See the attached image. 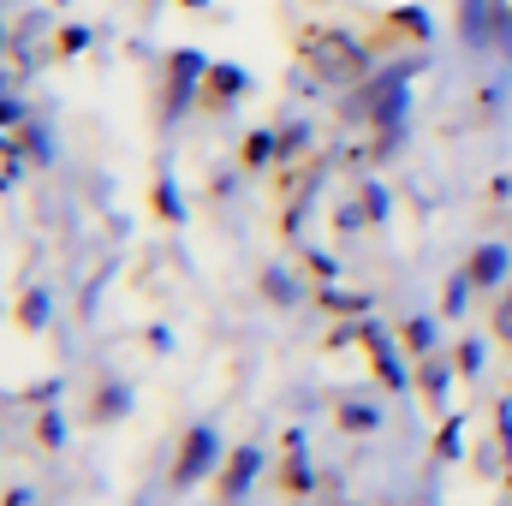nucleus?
Returning <instances> with one entry per match:
<instances>
[{
    "label": "nucleus",
    "mask_w": 512,
    "mask_h": 506,
    "mask_svg": "<svg viewBox=\"0 0 512 506\" xmlns=\"http://www.w3.org/2000/svg\"><path fill=\"white\" fill-rule=\"evenodd\" d=\"M298 60L310 66L316 84H364L370 78V48L352 30H334V24H304L298 30Z\"/></svg>",
    "instance_id": "nucleus-1"
},
{
    "label": "nucleus",
    "mask_w": 512,
    "mask_h": 506,
    "mask_svg": "<svg viewBox=\"0 0 512 506\" xmlns=\"http://www.w3.org/2000/svg\"><path fill=\"white\" fill-rule=\"evenodd\" d=\"M215 453H221L215 429H209V423H197V429L185 435V447H179V465H173V489H191V483H203V477H209V465H215Z\"/></svg>",
    "instance_id": "nucleus-2"
},
{
    "label": "nucleus",
    "mask_w": 512,
    "mask_h": 506,
    "mask_svg": "<svg viewBox=\"0 0 512 506\" xmlns=\"http://www.w3.org/2000/svg\"><path fill=\"white\" fill-rule=\"evenodd\" d=\"M203 72H209V66H203L197 54H173V60H167V114L185 108V96H191V84H197Z\"/></svg>",
    "instance_id": "nucleus-3"
},
{
    "label": "nucleus",
    "mask_w": 512,
    "mask_h": 506,
    "mask_svg": "<svg viewBox=\"0 0 512 506\" xmlns=\"http://www.w3.org/2000/svg\"><path fill=\"white\" fill-rule=\"evenodd\" d=\"M251 477H256V447H233V453H227V471H221V501L233 506L251 489Z\"/></svg>",
    "instance_id": "nucleus-4"
},
{
    "label": "nucleus",
    "mask_w": 512,
    "mask_h": 506,
    "mask_svg": "<svg viewBox=\"0 0 512 506\" xmlns=\"http://www.w3.org/2000/svg\"><path fill=\"white\" fill-rule=\"evenodd\" d=\"M239 90H245V72H239V66H209V72H203V102H209V108H227Z\"/></svg>",
    "instance_id": "nucleus-5"
},
{
    "label": "nucleus",
    "mask_w": 512,
    "mask_h": 506,
    "mask_svg": "<svg viewBox=\"0 0 512 506\" xmlns=\"http://www.w3.org/2000/svg\"><path fill=\"white\" fill-rule=\"evenodd\" d=\"M465 280H471V286H501V280H507V251H501V245L471 251V262H465Z\"/></svg>",
    "instance_id": "nucleus-6"
},
{
    "label": "nucleus",
    "mask_w": 512,
    "mask_h": 506,
    "mask_svg": "<svg viewBox=\"0 0 512 506\" xmlns=\"http://www.w3.org/2000/svg\"><path fill=\"white\" fill-rule=\"evenodd\" d=\"M387 24H393V30H399V36H411V42H423V36H429V18H423V12H417V6H411V12H393V18H387Z\"/></svg>",
    "instance_id": "nucleus-7"
},
{
    "label": "nucleus",
    "mask_w": 512,
    "mask_h": 506,
    "mask_svg": "<svg viewBox=\"0 0 512 506\" xmlns=\"http://www.w3.org/2000/svg\"><path fill=\"white\" fill-rule=\"evenodd\" d=\"M18 137H24L18 108H12V102H0V149H18Z\"/></svg>",
    "instance_id": "nucleus-8"
},
{
    "label": "nucleus",
    "mask_w": 512,
    "mask_h": 506,
    "mask_svg": "<svg viewBox=\"0 0 512 506\" xmlns=\"http://www.w3.org/2000/svg\"><path fill=\"white\" fill-rule=\"evenodd\" d=\"M18 310H24V316H18L24 328H42V310H48V298H42V292H24V304H18Z\"/></svg>",
    "instance_id": "nucleus-9"
},
{
    "label": "nucleus",
    "mask_w": 512,
    "mask_h": 506,
    "mask_svg": "<svg viewBox=\"0 0 512 506\" xmlns=\"http://www.w3.org/2000/svg\"><path fill=\"white\" fill-rule=\"evenodd\" d=\"M268 149H274V143H268V131L245 137V167H262V161H268Z\"/></svg>",
    "instance_id": "nucleus-10"
},
{
    "label": "nucleus",
    "mask_w": 512,
    "mask_h": 506,
    "mask_svg": "<svg viewBox=\"0 0 512 506\" xmlns=\"http://www.w3.org/2000/svg\"><path fill=\"white\" fill-rule=\"evenodd\" d=\"M435 453H441V459H459V417H453V423L435 435Z\"/></svg>",
    "instance_id": "nucleus-11"
},
{
    "label": "nucleus",
    "mask_w": 512,
    "mask_h": 506,
    "mask_svg": "<svg viewBox=\"0 0 512 506\" xmlns=\"http://www.w3.org/2000/svg\"><path fill=\"white\" fill-rule=\"evenodd\" d=\"M495 340H512V286H507V298L495 304Z\"/></svg>",
    "instance_id": "nucleus-12"
},
{
    "label": "nucleus",
    "mask_w": 512,
    "mask_h": 506,
    "mask_svg": "<svg viewBox=\"0 0 512 506\" xmlns=\"http://www.w3.org/2000/svg\"><path fill=\"white\" fill-rule=\"evenodd\" d=\"M340 423H346V429H376V411H364V405H346V411H340Z\"/></svg>",
    "instance_id": "nucleus-13"
},
{
    "label": "nucleus",
    "mask_w": 512,
    "mask_h": 506,
    "mask_svg": "<svg viewBox=\"0 0 512 506\" xmlns=\"http://www.w3.org/2000/svg\"><path fill=\"white\" fill-rule=\"evenodd\" d=\"M155 209H161L167 221H179V197H173V185H155Z\"/></svg>",
    "instance_id": "nucleus-14"
},
{
    "label": "nucleus",
    "mask_w": 512,
    "mask_h": 506,
    "mask_svg": "<svg viewBox=\"0 0 512 506\" xmlns=\"http://www.w3.org/2000/svg\"><path fill=\"white\" fill-rule=\"evenodd\" d=\"M286 489L298 495V489H310V465H298V459H286Z\"/></svg>",
    "instance_id": "nucleus-15"
},
{
    "label": "nucleus",
    "mask_w": 512,
    "mask_h": 506,
    "mask_svg": "<svg viewBox=\"0 0 512 506\" xmlns=\"http://www.w3.org/2000/svg\"><path fill=\"white\" fill-rule=\"evenodd\" d=\"M423 387H429V399H441V387H447V370H441V364H423Z\"/></svg>",
    "instance_id": "nucleus-16"
},
{
    "label": "nucleus",
    "mask_w": 512,
    "mask_h": 506,
    "mask_svg": "<svg viewBox=\"0 0 512 506\" xmlns=\"http://www.w3.org/2000/svg\"><path fill=\"white\" fill-rule=\"evenodd\" d=\"M405 346L423 352V346H429V322H411V328H405Z\"/></svg>",
    "instance_id": "nucleus-17"
},
{
    "label": "nucleus",
    "mask_w": 512,
    "mask_h": 506,
    "mask_svg": "<svg viewBox=\"0 0 512 506\" xmlns=\"http://www.w3.org/2000/svg\"><path fill=\"white\" fill-rule=\"evenodd\" d=\"M84 42H90V36H84V30H60V54H78V48H84Z\"/></svg>",
    "instance_id": "nucleus-18"
},
{
    "label": "nucleus",
    "mask_w": 512,
    "mask_h": 506,
    "mask_svg": "<svg viewBox=\"0 0 512 506\" xmlns=\"http://www.w3.org/2000/svg\"><path fill=\"white\" fill-rule=\"evenodd\" d=\"M507 501H512V459H507Z\"/></svg>",
    "instance_id": "nucleus-19"
},
{
    "label": "nucleus",
    "mask_w": 512,
    "mask_h": 506,
    "mask_svg": "<svg viewBox=\"0 0 512 506\" xmlns=\"http://www.w3.org/2000/svg\"><path fill=\"white\" fill-rule=\"evenodd\" d=\"M185 6H203V0H185Z\"/></svg>",
    "instance_id": "nucleus-20"
}]
</instances>
